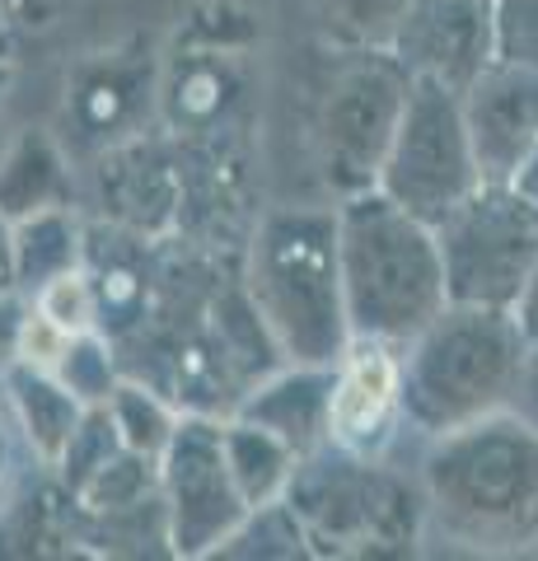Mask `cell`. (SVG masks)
Segmentation results:
<instances>
[{
  "label": "cell",
  "mask_w": 538,
  "mask_h": 561,
  "mask_svg": "<svg viewBox=\"0 0 538 561\" xmlns=\"http://www.w3.org/2000/svg\"><path fill=\"white\" fill-rule=\"evenodd\" d=\"M422 538L468 557H515L538 542V426L515 408L426 440Z\"/></svg>",
  "instance_id": "obj_1"
},
{
  "label": "cell",
  "mask_w": 538,
  "mask_h": 561,
  "mask_svg": "<svg viewBox=\"0 0 538 561\" xmlns=\"http://www.w3.org/2000/svg\"><path fill=\"white\" fill-rule=\"evenodd\" d=\"M337 262L352 337L408 346L449 305L436 230L379 187L337 202Z\"/></svg>",
  "instance_id": "obj_2"
},
{
  "label": "cell",
  "mask_w": 538,
  "mask_h": 561,
  "mask_svg": "<svg viewBox=\"0 0 538 561\" xmlns=\"http://www.w3.org/2000/svg\"><path fill=\"white\" fill-rule=\"evenodd\" d=\"M529 337L511 309L445 305L403 346V426L422 440L506 412L525 375Z\"/></svg>",
  "instance_id": "obj_3"
},
{
  "label": "cell",
  "mask_w": 538,
  "mask_h": 561,
  "mask_svg": "<svg viewBox=\"0 0 538 561\" xmlns=\"http://www.w3.org/2000/svg\"><path fill=\"white\" fill-rule=\"evenodd\" d=\"M249 300L286 365H337L352 342L337 262V206H282L249 253Z\"/></svg>",
  "instance_id": "obj_4"
},
{
  "label": "cell",
  "mask_w": 538,
  "mask_h": 561,
  "mask_svg": "<svg viewBox=\"0 0 538 561\" xmlns=\"http://www.w3.org/2000/svg\"><path fill=\"white\" fill-rule=\"evenodd\" d=\"M282 501L305 524L314 557L412 552L426 529L422 482L389 459H360L337 445L300 454Z\"/></svg>",
  "instance_id": "obj_5"
},
{
  "label": "cell",
  "mask_w": 538,
  "mask_h": 561,
  "mask_svg": "<svg viewBox=\"0 0 538 561\" xmlns=\"http://www.w3.org/2000/svg\"><path fill=\"white\" fill-rule=\"evenodd\" d=\"M375 187L385 192L393 206H403L408 216L426 220L431 230H436L463 197H473L482 187L473 140H468L455 90L412 76Z\"/></svg>",
  "instance_id": "obj_6"
},
{
  "label": "cell",
  "mask_w": 538,
  "mask_h": 561,
  "mask_svg": "<svg viewBox=\"0 0 538 561\" xmlns=\"http://www.w3.org/2000/svg\"><path fill=\"white\" fill-rule=\"evenodd\" d=\"M449 305L515 309L538 267V210L506 183H482L436 225Z\"/></svg>",
  "instance_id": "obj_7"
},
{
  "label": "cell",
  "mask_w": 538,
  "mask_h": 561,
  "mask_svg": "<svg viewBox=\"0 0 538 561\" xmlns=\"http://www.w3.org/2000/svg\"><path fill=\"white\" fill-rule=\"evenodd\" d=\"M160 511L169 552L187 561L216 557L220 542L249 515V505L230 478V463H225L220 416H179L173 440L160 454Z\"/></svg>",
  "instance_id": "obj_8"
},
{
  "label": "cell",
  "mask_w": 538,
  "mask_h": 561,
  "mask_svg": "<svg viewBox=\"0 0 538 561\" xmlns=\"http://www.w3.org/2000/svg\"><path fill=\"white\" fill-rule=\"evenodd\" d=\"M412 76L389 47H366L333 76L323 103V164L337 202L379 179Z\"/></svg>",
  "instance_id": "obj_9"
},
{
  "label": "cell",
  "mask_w": 538,
  "mask_h": 561,
  "mask_svg": "<svg viewBox=\"0 0 538 561\" xmlns=\"http://www.w3.org/2000/svg\"><path fill=\"white\" fill-rule=\"evenodd\" d=\"M403 426V346L352 337L328 389V445L360 459H389Z\"/></svg>",
  "instance_id": "obj_10"
},
{
  "label": "cell",
  "mask_w": 538,
  "mask_h": 561,
  "mask_svg": "<svg viewBox=\"0 0 538 561\" xmlns=\"http://www.w3.org/2000/svg\"><path fill=\"white\" fill-rule=\"evenodd\" d=\"M389 51L408 76L463 94L496 61L492 0H408L389 33Z\"/></svg>",
  "instance_id": "obj_11"
},
{
  "label": "cell",
  "mask_w": 538,
  "mask_h": 561,
  "mask_svg": "<svg viewBox=\"0 0 538 561\" xmlns=\"http://www.w3.org/2000/svg\"><path fill=\"white\" fill-rule=\"evenodd\" d=\"M459 108L482 183H511L538 146V70L492 61L459 94Z\"/></svg>",
  "instance_id": "obj_12"
},
{
  "label": "cell",
  "mask_w": 538,
  "mask_h": 561,
  "mask_svg": "<svg viewBox=\"0 0 538 561\" xmlns=\"http://www.w3.org/2000/svg\"><path fill=\"white\" fill-rule=\"evenodd\" d=\"M328 389H333V365H286L282 375L257 379L249 393H239L230 416L267 426L295 454H314L328 445Z\"/></svg>",
  "instance_id": "obj_13"
},
{
  "label": "cell",
  "mask_w": 538,
  "mask_h": 561,
  "mask_svg": "<svg viewBox=\"0 0 538 561\" xmlns=\"http://www.w3.org/2000/svg\"><path fill=\"white\" fill-rule=\"evenodd\" d=\"M5 393H10V408H14V426L24 431L33 454L51 468L61 459L71 431L80 426L84 402L51 370H33V365H20V360H10V370H5Z\"/></svg>",
  "instance_id": "obj_14"
},
{
  "label": "cell",
  "mask_w": 538,
  "mask_h": 561,
  "mask_svg": "<svg viewBox=\"0 0 538 561\" xmlns=\"http://www.w3.org/2000/svg\"><path fill=\"white\" fill-rule=\"evenodd\" d=\"M220 435H225V463H230V478L249 511L253 505H267V501H282L300 454H295L282 435H272L267 426H253L244 416H225Z\"/></svg>",
  "instance_id": "obj_15"
},
{
  "label": "cell",
  "mask_w": 538,
  "mask_h": 561,
  "mask_svg": "<svg viewBox=\"0 0 538 561\" xmlns=\"http://www.w3.org/2000/svg\"><path fill=\"white\" fill-rule=\"evenodd\" d=\"M10 249H14V286H24L28 295L43 280L71 272L84 262V243H80V225L66 206L38 210L10 225Z\"/></svg>",
  "instance_id": "obj_16"
},
{
  "label": "cell",
  "mask_w": 538,
  "mask_h": 561,
  "mask_svg": "<svg viewBox=\"0 0 538 561\" xmlns=\"http://www.w3.org/2000/svg\"><path fill=\"white\" fill-rule=\"evenodd\" d=\"M84 515L117 519V515H141L146 505L160 501V459H146L136 449H117L90 482L71 496Z\"/></svg>",
  "instance_id": "obj_17"
},
{
  "label": "cell",
  "mask_w": 538,
  "mask_h": 561,
  "mask_svg": "<svg viewBox=\"0 0 538 561\" xmlns=\"http://www.w3.org/2000/svg\"><path fill=\"white\" fill-rule=\"evenodd\" d=\"M61 197H66V173H61L57 150L43 136H24L14 146L10 164L0 169V216L14 225L24 216L61 206Z\"/></svg>",
  "instance_id": "obj_18"
},
{
  "label": "cell",
  "mask_w": 538,
  "mask_h": 561,
  "mask_svg": "<svg viewBox=\"0 0 538 561\" xmlns=\"http://www.w3.org/2000/svg\"><path fill=\"white\" fill-rule=\"evenodd\" d=\"M103 408H108L113 426H117V440H123L127 449H136V454H146V459H160L164 445L173 440V426H179V416H183L173 402H164L154 389L131 383V379L117 383Z\"/></svg>",
  "instance_id": "obj_19"
},
{
  "label": "cell",
  "mask_w": 538,
  "mask_h": 561,
  "mask_svg": "<svg viewBox=\"0 0 538 561\" xmlns=\"http://www.w3.org/2000/svg\"><path fill=\"white\" fill-rule=\"evenodd\" d=\"M216 557H314L309 548L305 524L295 519V511L286 501H267L253 505V511L239 519V529L220 542Z\"/></svg>",
  "instance_id": "obj_20"
},
{
  "label": "cell",
  "mask_w": 538,
  "mask_h": 561,
  "mask_svg": "<svg viewBox=\"0 0 538 561\" xmlns=\"http://www.w3.org/2000/svg\"><path fill=\"white\" fill-rule=\"evenodd\" d=\"M51 375H57L84 408H103L117 383H123L117 379V365H113V346L103 332H80V337H71V346H66V356L57 360Z\"/></svg>",
  "instance_id": "obj_21"
},
{
  "label": "cell",
  "mask_w": 538,
  "mask_h": 561,
  "mask_svg": "<svg viewBox=\"0 0 538 561\" xmlns=\"http://www.w3.org/2000/svg\"><path fill=\"white\" fill-rule=\"evenodd\" d=\"M123 449V440H117V426H113V416H108V408H84V416H80V426L71 431V440H66V449H61V459L51 463L57 468V478H61V486L76 491L94 478V472L113 459V454Z\"/></svg>",
  "instance_id": "obj_22"
},
{
  "label": "cell",
  "mask_w": 538,
  "mask_h": 561,
  "mask_svg": "<svg viewBox=\"0 0 538 561\" xmlns=\"http://www.w3.org/2000/svg\"><path fill=\"white\" fill-rule=\"evenodd\" d=\"M33 309L47 313V319L57 328H66L71 337H80V332H99V305H94V286H90L84 262L71 272L43 280V286L33 290Z\"/></svg>",
  "instance_id": "obj_23"
},
{
  "label": "cell",
  "mask_w": 538,
  "mask_h": 561,
  "mask_svg": "<svg viewBox=\"0 0 538 561\" xmlns=\"http://www.w3.org/2000/svg\"><path fill=\"white\" fill-rule=\"evenodd\" d=\"M496 61L538 70V0H492Z\"/></svg>",
  "instance_id": "obj_24"
},
{
  "label": "cell",
  "mask_w": 538,
  "mask_h": 561,
  "mask_svg": "<svg viewBox=\"0 0 538 561\" xmlns=\"http://www.w3.org/2000/svg\"><path fill=\"white\" fill-rule=\"evenodd\" d=\"M66 346H71V332L57 328L28 305V313L14 328V360L20 365H33V370H57V360L66 356Z\"/></svg>",
  "instance_id": "obj_25"
},
{
  "label": "cell",
  "mask_w": 538,
  "mask_h": 561,
  "mask_svg": "<svg viewBox=\"0 0 538 561\" xmlns=\"http://www.w3.org/2000/svg\"><path fill=\"white\" fill-rule=\"evenodd\" d=\"M337 24L366 47H389L393 24L403 20L408 0H333Z\"/></svg>",
  "instance_id": "obj_26"
},
{
  "label": "cell",
  "mask_w": 538,
  "mask_h": 561,
  "mask_svg": "<svg viewBox=\"0 0 538 561\" xmlns=\"http://www.w3.org/2000/svg\"><path fill=\"white\" fill-rule=\"evenodd\" d=\"M511 408L519 416H529L538 426V337L529 342V356H525V375H519V389H515V402Z\"/></svg>",
  "instance_id": "obj_27"
},
{
  "label": "cell",
  "mask_w": 538,
  "mask_h": 561,
  "mask_svg": "<svg viewBox=\"0 0 538 561\" xmlns=\"http://www.w3.org/2000/svg\"><path fill=\"white\" fill-rule=\"evenodd\" d=\"M515 323L519 328H525V337L534 342L538 337V267H534V276H529V286H525V295H519V300H515Z\"/></svg>",
  "instance_id": "obj_28"
},
{
  "label": "cell",
  "mask_w": 538,
  "mask_h": 561,
  "mask_svg": "<svg viewBox=\"0 0 538 561\" xmlns=\"http://www.w3.org/2000/svg\"><path fill=\"white\" fill-rule=\"evenodd\" d=\"M14 286V249H10V220L0 216V290Z\"/></svg>",
  "instance_id": "obj_29"
},
{
  "label": "cell",
  "mask_w": 538,
  "mask_h": 561,
  "mask_svg": "<svg viewBox=\"0 0 538 561\" xmlns=\"http://www.w3.org/2000/svg\"><path fill=\"white\" fill-rule=\"evenodd\" d=\"M5 472H10V426L0 416V482H5Z\"/></svg>",
  "instance_id": "obj_30"
},
{
  "label": "cell",
  "mask_w": 538,
  "mask_h": 561,
  "mask_svg": "<svg viewBox=\"0 0 538 561\" xmlns=\"http://www.w3.org/2000/svg\"><path fill=\"white\" fill-rule=\"evenodd\" d=\"M5 80H10V70H5V66H0V90H5Z\"/></svg>",
  "instance_id": "obj_31"
}]
</instances>
